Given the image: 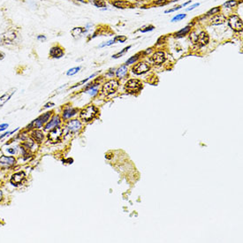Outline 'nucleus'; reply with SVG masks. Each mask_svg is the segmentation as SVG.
I'll return each instance as SVG.
<instances>
[{
	"label": "nucleus",
	"mask_w": 243,
	"mask_h": 243,
	"mask_svg": "<svg viewBox=\"0 0 243 243\" xmlns=\"http://www.w3.org/2000/svg\"><path fill=\"white\" fill-rule=\"evenodd\" d=\"M18 30L14 28H10L6 31L0 34V45L7 46L14 44L16 39L18 38Z\"/></svg>",
	"instance_id": "1"
},
{
	"label": "nucleus",
	"mask_w": 243,
	"mask_h": 243,
	"mask_svg": "<svg viewBox=\"0 0 243 243\" xmlns=\"http://www.w3.org/2000/svg\"><path fill=\"white\" fill-rule=\"evenodd\" d=\"M150 66H149L147 63L144 62H141L136 64L135 66L133 67V73L135 74H143L145 73H147L148 71H149Z\"/></svg>",
	"instance_id": "8"
},
{
	"label": "nucleus",
	"mask_w": 243,
	"mask_h": 243,
	"mask_svg": "<svg viewBox=\"0 0 243 243\" xmlns=\"http://www.w3.org/2000/svg\"><path fill=\"white\" fill-rule=\"evenodd\" d=\"M189 3H191V1H188V2H187V3H185V4H184V5H183L182 6H186V5H188Z\"/></svg>",
	"instance_id": "43"
},
{
	"label": "nucleus",
	"mask_w": 243,
	"mask_h": 243,
	"mask_svg": "<svg viewBox=\"0 0 243 243\" xmlns=\"http://www.w3.org/2000/svg\"><path fill=\"white\" fill-rule=\"evenodd\" d=\"M228 24H229L230 28H232V30H234L236 32H239V31H241L242 30V20L239 16H237V15H232V16H230L229 19H228Z\"/></svg>",
	"instance_id": "5"
},
{
	"label": "nucleus",
	"mask_w": 243,
	"mask_h": 243,
	"mask_svg": "<svg viewBox=\"0 0 243 243\" xmlns=\"http://www.w3.org/2000/svg\"><path fill=\"white\" fill-rule=\"evenodd\" d=\"M17 130H18V128H17V129H16V130H14V131H11V132H7V133H4V134H2V135H1V136H0V140H2V139H3V138H4V137H5V136H8V135H10V134H11V133H13L15 132V131H17Z\"/></svg>",
	"instance_id": "33"
},
{
	"label": "nucleus",
	"mask_w": 243,
	"mask_h": 243,
	"mask_svg": "<svg viewBox=\"0 0 243 243\" xmlns=\"http://www.w3.org/2000/svg\"><path fill=\"white\" fill-rule=\"evenodd\" d=\"M186 17V14H184V13H181V14H178L177 16H175L172 20V22H175V21H181L182 19H184Z\"/></svg>",
	"instance_id": "28"
},
{
	"label": "nucleus",
	"mask_w": 243,
	"mask_h": 243,
	"mask_svg": "<svg viewBox=\"0 0 243 243\" xmlns=\"http://www.w3.org/2000/svg\"><path fill=\"white\" fill-rule=\"evenodd\" d=\"M26 179V174L24 172H16L14 173L12 176H11V184L15 186V187H19L22 185V183L25 181Z\"/></svg>",
	"instance_id": "6"
},
{
	"label": "nucleus",
	"mask_w": 243,
	"mask_h": 243,
	"mask_svg": "<svg viewBox=\"0 0 243 243\" xmlns=\"http://www.w3.org/2000/svg\"><path fill=\"white\" fill-rule=\"evenodd\" d=\"M118 88H119V82L116 80H110L103 86L102 91L105 96H110L115 93Z\"/></svg>",
	"instance_id": "4"
},
{
	"label": "nucleus",
	"mask_w": 243,
	"mask_h": 243,
	"mask_svg": "<svg viewBox=\"0 0 243 243\" xmlns=\"http://www.w3.org/2000/svg\"><path fill=\"white\" fill-rule=\"evenodd\" d=\"M77 113V109H74L71 106L66 107V109L63 111V119L64 120H68L70 118H72L73 116H74Z\"/></svg>",
	"instance_id": "18"
},
{
	"label": "nucleus",
	"mask_w": 243,
	"mask_h": 243,
	"mask_svg": "<svg viewBox=\"0 0 243 243\" xmlns=\"http://www.w3.org/2000/svg\"><path fill=\"white\" fill-rule=\"evenodd\" d=\"M77 1H80V2H81V3H85L84 0H77Z\"/></svg>",
	"instance_id": "45"
},
{
	"label": "nucleus",
	"mask_w": 243,
	"mask_h": 243,
	"mask_svg": "<svg viewBox=\"0 0 243 243\" xmlns=\"http://www.w3.org/2000/svg\"><path fill=\"white\" fill-rule=\"evenodd\" d=\"M51 111L50 112H46L44 113L43 115H41L39 118H37L36 120H34L29 126H28V128H31V127H34V128H40L43 126V125H44L45 123H47L48 120H50L51 116Z\"/></svg>",
	"instance_id": "3"
},
{
	"label": "nucleus",
	"mask_w": 243,
	"mask_h": 243,
	"mask_svg": "<svg viewBox=\"0 0 243 243\" xmlns=\"http://www.w3.org/2000/svg\"><path fill=\"white\" fill-rule=\"evenodd\" d=\"M97 111L98 110L94 105H89L87 108L83 109L80 111V119L85 122L91 121L97 114Z\"/></svg>",
	"instance_id": "2"
},
{
	"label": "nucleus",
	"mask_w": 243,
	"mask_h": 243,
	"mask_svg": "<svg viewBox=\"0 0 243 243\" xmlns=\"http://www.w3.org/2000/svg\"><path fill=\"white\" fill-rule=\"evenodd\" d=\"M210 25L217 26V25H222L226 21V17L224 14H215L210 19Z\"/></svg>",
	"instance_id": "14"
},
{
	"label": "nucleus",
	"mask_w": 243,
	"mask_h": 243,
	"mask_svg": "<svg viewBox=\"0 0 243 243\" xmlns=\"http://www.w3.org/2000/svg\"><path fill=\"white\" fill-rule=\"evenodd\" d=\"M51 106H54V103H47V104H45V105H44V107H45V108L51 107Z\"/></svg>",
	"instance_id": "40"
},
{
	"label": "nucleus",
	"mask_w": 243,
	"mask_h": 243,
	"mask_svg": "<svg viewBox=\"0 0 243 243\" xmlns=\"http://www.w3.org/2000/svg\"><path fill=\"white\" fill-rule=\"evenodd\" d=\"M112 5H113L114 6L118 7V8H122V9L132 6V5H131L129 2H127V1H123V0H116V1H114V2H112Z\"/></svg>",
	"instance_id": "19"
},
{
	"label": "nucleus",
	"mask_w": 243,
	"mask_h": 243,
	"mask_svg": "<svg viewBox=\"0 0 243 243\" xmlns=\"http://www.w3.org/2000/svg\"><path fill=\"white\" fill-rule=\"evenodd\" d=\"M237 1L236 0H229V1H227V2H225L224 5H223V6L225 7V8H233V7H235L236 5H237Z\"/></svg>",
	"instance_id": "23"
},
{
	"label": "nucleus",
	"mask_w": 243,
	"mask_h": 243,
	"mask_svg": "<svg viewBox=\"0 0 243 243\" xmlns=\"http://www.w3.org/2000/svg\"><path fill=\"white\" fill-rule=\"evenodd\" d=\"M16 90H17V88H10L9 90H7L4 95H2L1 97H0V109L9 101V100L11 99V97L13 96V94L16 92Z\"/></svg>",
	"instance_id": "10"
},
{
	"label": "nucleus",
	"mask_w": 243,
	"mask_h": 243,
	"mask_svg": "<svg viewBox=\"0 0 243 243\" xmlns=\"http://www.w3.org/2000/svg\"><path fill=\"white\" fill-rule=\"evenodd\" d=\"M169 2H175V1H179V0H168Z\"/></svg>",
	"instance_id": "44"
},
{
	"label": "nucleus",
	"mask_w": 243,
	"mask_h": 243,
	"mask_svg": "<svg viewBox=\"0 0 243 243\" xmlns=\"http://www.w3.org/2000/svg\"><path fill=\"white\" fill-rule=\"evenodd\" d=\"M50 56L53 58H60L64 56V50L58 45L53 46L50 51Z\"/></svg>",
	"instance_id": "15"
},
{
	"label": "nucleus",
	"mask_w": 243,
	"mask_h": 243,
	"mask_svg": "<svg viewBox=\"0 0 243 243\" xmlns=\"http://www.w3.org/2000/svg\"><path fill=\"white\" fill-rule=\"evenodd\" d=\"M7 151H8L10 154H14V153H15V149H12V148L7 149Z\"/></svg>",
	"instance_id": "39"
},
{
	"label": "nucleus",
	"mask_w": 243,
	"mask_h": 243,
	"mask_svg": "<svg viewBox=\"0 0 243 243\" xmlns=\"http://www.w3.org/2000/svg\"><path fill=\"white\" fill-rule=\"evenodd\" d=\"M37 40H39V41H45L46 40V37H45V35H43V34H40V35H38L37 36Z\"/></svg>",
	"instance_id": "37"
},
{
	"label": "nucleus",
	"mask_w": 243,
	"mask_h": 243,
	"mask_svg": "<svg viewBox=\"0 0 243 243\" xmlns=\"http://www.w3.org/2000/svg\"><path fill=\"white\" fill-rule=\"evenodd\" d=\"M2 198H3V193H2V191L0 190V202H1Z\"/></svg>",
	"instance_id": "42"
},
{
	"label": "nucleus",
	"mask_w": 243,
	"mask_h": 243,
	"mask_svg": "<svg viewBox=\"0 0 243 243\" xmlns=\"http://www.w3.org/2000/svg\"><path fill=\"white\" fill-rule=\"evenodd\" d=\"M200 5V4L199 3H196V4H195V5H193L192 6H190L189 8L188 9V11H191V10H193V9H195L196 6H199Z\"/></svg>",
	"instance_id": "38"
},
{
	"label": "nucleus",
	"mask_w": 243,
	"mask_h": 243,
	"mask_svg": "<svg viewBox=\"0 0 243 243\" xmlns=\"http://www.w3.org/2000/svg\"><path fill=\"white\" fill-rule=\"evenodd\" d=\"M80 70V66H78V67H74V68H71L70 70H68V71H67V73H66V75H67V76H73V75L76 74H77Z\"/></svg>",
	"instance_id": "25"
},
{
	"label": "nucleus",
	"mask_w": 243,
	"mask_h": 243,
	"mask_svg": "<svg viewBox=\"0 0 243 243\" xmlns=\"http://www.w3.org/2000/svg\"><path fill=\"white\" fill-rule=\"evenodd\" d=\"M154 29V26H149L146 28V29H143L142 32H147V31H149V30H153Z\"/></svg>",
	"instance_id": "35"
},
{
	"label": "nucleus",
	"mask_w": 243,
	"mask_h": 243,
	"mask_svg": "<svg viewBox=\"0 0 243 243\" xmlns=\"http://www.w3.org/2000/svg\"><path fill=\"white\" fill-rule=\"evenodd\" d=\"M88 93H89L91 96H94V95H96V94H97V87L92 88L91 89L88 90Z\"/></svg>",
	"instance_id": "31"
},
{
	"label": "nucleus",
	"mask_w": 243,
	"mask_h": 243,
	"mask_svg": "<svg viewBox=\"0 0 243 243\" xmlns=\"http://www.w3.org/2000/svg\"><path fill=\"white\" fill-rule=\"evenodd\" d=\"M126 73H127V67H126V66H122L118 69L116 74H117L118 77L121 79V78H123L124 76H126Z\"/></svg>",
	"instance_id": "21"
},
{
	"label": "nucleus",
	"mask_w": 243,
	"mask_h": 243,
	"mask_svg": "<svg viewBox=\"0 0 243 243\" xmlns=\"http://www.w3.org/2000/svg\"><path fill=\"white\" fill-rule=\"evenodd\" d=\"M166 2H167V0H159V1H156L155 4L156 5H165V4H166Z\"/></svg>",
	"instance_id": "36"
},
{
	"label": "nucleus",
	"mask_w": 243,
	"mask_h": 243,
	"mask_svg": "<svg viewBox=\"0 0 243 243\" xmlns=\"http://www.w3.org/2000/svg\"><path fill=\"white\" fill-rule=\"evenodd\" d=\"M31 137L33 138L34 141L41 143L44 139V133L40 130H34L33 132L31 133Z\"/></svg>",
	"instance_id": "20"
},
{
	"label": "nucleus",
	"mask_w": 243,
	"mask_h": 243,
	"mask_svg": "<svg viewBox=\"0 0 243 243\" xmlns=\"http://www.w3.org/2000/svg\"><path fill=\"white\" fill-rule=\"evenodd\" d=\"M219 11H220V7H219V6H218V7H214V8L210 9V11L206 13V15H207V16H212V15L218 14Z\"/></svg>",
	"instance_id": "26"
},
{
	"label": "nucleus",
	"mask_w": 243,
	"mask_h": 243,
	"mask_svg": "<svg viewBox=\"0 0 243 243\" xmlns=\"http://www.w3.org/2000/svg\"><path fill=\"white\" fill-rule=\"evenodd\" d=\"M90 2L97 7L101 8V7H104L106 6V3L104 0H90Z\"/></svg>",
	"instance_id": "22"
},
{
	"label": "nucleus",
	"mask_w": 243,
	"mask_h": 243,
	"mask_svg": "<svg viewBox=\"0 0 243 243\" xmlns=\"http://www.w3.org/2000/svg\"><path fill=\"white\" fill-rule=\"evenodd\" d=\"M5 53H3L2 51H0V61L3 60V59L5 58Z\"/></svg>",
	"instance_id": "41"
},
{
	"label": "nucleus",
	"mask_w": 243,
	"mask_h": 243,
	"mask_svg": "<svg viewBox=\"0 0 243 243\" xmlns=\"http://www.w3.org/2000/svg\"><path fill=\"white\" fill-rule=\"evenodd\" d=\"M16 159L13 156H0V166L4 167H10L15 165Z\"/></svg>",
	"instance_id": "13"
},
{
	"label": "nucleus",
	"mask_w": 243,
	"mask_h": 243,
	"mask_svg": "<svg viewBox=\"0 0 243 243\" xmlns=\"http://www.w3.org/2000/svg\"><path fill=\"white\" fill-rule=\"evenodd\" d=\"M130 48H131V46H127V47H126V48H125V49H124V50L122 51L121 52H119L118 54H116V55H114V56H113V57H115V58H117V57H119L120 56H122V55H123V54H124V53H125V52H126V51H128V50H129Z\"/></svg>",
	"instance_id": "29"
},
{
	"label": "nucleus",
	"mask_w": 243,
	"mask_h": 243,
	"mask_svg": "<svg viewBox=\"0 0 243 243\" xmlns=\"http://www.w3.org/2000/svg\"><path fill=\"white\" fill-rule=\"evenodd\" d=\"M62 133H63V129L61 127L56 126L51 129V131L50 132L49 135H48V138L52 143H57V142H59V140L62 136Z\"/></svg>",
	"instance_id": "7"
},
{
	"label": "nucleus",
	"mask_w": 243,
	"mask_h": 243,
	"mask_svg": "<svg viewBox=\"0 0 243 243\" xmlns=\"http://www.w3.org/2000/svg\"><path fill=\"white\" fill-rule=\"evenodd\" d=\"M166 57L165 52L163 51H156L152 56V60L156 65H161L166 61Z\"/></svg>",
	"instance_id": "16"
},
{
	"label": "nucleus",
	"mask_w": 243,
	"mask_h": 243,
	"mask_svg": "<svg viewBox=\"0 0 243 243\" xmlns=\"http://www.w3.org/2000/svg\"><path fill=\"white\" fill-rule=\"evenodd\" d=\"M9 126V125L8 124H1L0 125V132H2V131H5V129H7V127Z\"/></svg>",
	"instance_id": "32"
},
{
	"label": "nucleus",
	"mask_w": 243,
	"mask_h": 243,
	"mask_svg": "<svg viewBox=\"0 0 243 243\" xmlns=\"http://www.w3.org/2000/svg\"><path fill=\"white\" fill-rule=\"evenodd\" d=\"M190 29H191V28H190L189 26H188V27H185V28H183L182 29H180L179 32H177L176 36H178V37L183 36V35L187 34H188V32L190 31Z\"/></svg>",
	"instance_id": "24"
},
{
	"label": "nucleus",
	"mask_w": 243,
	"mask_h": 243,
	"mask_svg": "<svg viewBox=\"0 0 243 243\" xmlns=\"http://www.w3.org/2000/svg\"><path fill=\"white\" fill-rule=\"evenodd\" d=\"M209 39L210 38H209L208 34L205 33V32H201L196 36V38H195V40L194 42H195V44H197L199 47H202V46L206 45L209 43Z\"/></svg>",
	"instance_id": "11"
},
{
	"label": "nucleus",
	"mask_w": 243,
	"mask_h": 243,
	"mask_svg": "<svg viewBox=\"0 0 243 243\" xmlns=\"http://www.w3.org/2000/svg\"><path fill=\"white\" fill-rule=\"evenodd\" d=\"M126 39H127V38H126V36H122V35H120V36H117V37L114 39V41H118V42H120V43H124Z\"/></svg>",
	"instance_id": "30"
},
{
	"label": "nucleus",
	"mask_w": 243,
	"mask_h": 243,
	"mask_svg": "<svg viewBox=\"0 0 243 243\" xmlns=\"http://www.w3.org/2000/svg\"><path fill=\"white\" fill-rule=\"evenodd\" d=\"M81 128V123L78 120H73L67 123L66 125V129L67 131L71 133H74L78 132Z\"/></svg>",
	"instance_id": "9"
},
{
	"label": "nucleus",
	"mask_w": 243,
	"mask_h": 243,
	"mask_svg": "<svg viewBox=\"0 0 243 243\" xmlns=\"http://www.w3.org/2000/svg\"><path fill=\"white\" fill-rule=\"evenodd\" d=\"M181 8V6H176L175 8H172V9H170V10H167V11H166L165 12L166 13H168V12H172V11H177V10H179Z\"/></svg>",
	"instance_id": "34"
},
{
	"label": "nucleus",
	"mask_w": 243,
	"mask_h": 243,
	"mask_svg": "<svg viewBox=\"0 0 243 243\" xmlns=\"http://www.w3.org/2000/svg\"><path fill=\"white\" fill-rule=\"evenodd\" d=\"M141 88H142V84L139 80L133 79L126 83V88L129 91H137Z\"/></svg>",
	"instance_id": "12"
},
{
	"label": "nucleus",
	"mask_w": 243,
	"mask_h": 243,
	"mask_svg": "<svg viewBox=\"0 0 243 243\" xmlns=\"http://www.w3.org/2000/svg\"><path fill=\"white\" fill-rule=\"evenodd\" d=\"M59 124H60V118H59V116L56 115V116H54V117L51 119V120H50L49 123H47V124L45 125L44 129L47 130V131H48V130H51L52 128H54L56 126H57Z\"/></svg>",
	"instance_id": "17"
},
{
	"label": "nucleus",
	"mask_w": 243,
	"mask_h": 243,
	"mask_svg": "<svg viewBox=\"0 0 243 243\" xmlns=\"http://www.w3.org/2000/svg\"><path fill=\"white\" fill-rule=\"evenodd\" d=\"M138 58H139V54H137V55H135V56H133L132 57H130V58H129V59L126 61V65L133 64V63H134V62H135V61L138 59Z\"/></svg>",
	"instance_id": "27"
}]
</instances>
